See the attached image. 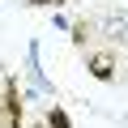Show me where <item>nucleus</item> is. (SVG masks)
<instances>
[{"label": "nucleus", "instance_id": "nucleus-1", "mask_svg": "<svg viewBox=\"0 0 128 128\" xmlns=\"http://www.w3.org/2000/svg\"><path fill=\"white\" fill-rule=\"evenodd\" d=\"M94 73H98V77H111V60H107V56H94Z\"/></svg>", "mask_w": 128, "mask_h": 128}]
</instances>
